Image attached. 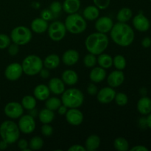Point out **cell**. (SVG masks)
I'll list each match as a JSON object with an SVG mask.
<instances>
[{
    "label": "cell",
    "instance_id": "1",
    "mask_svg": "<svg viewBox=\"0 0 151 151\" xmlns=\"http://www.w3.org/2000/svg\"><path fill=\"white\" fill-rule=\"evenodd\" d=\"M111 32L112 41L120 47H128L134 40V29L126 23L117 22L114 24Z\"/></svg>",
    "mask_w": 151,
    "mask_h": 151
},
{
    "label": "cell",
    "instance_id": "2",
    "mask_svg": "<svg viewBox=\"0 0 151 151\" xmlns=\"http://www.w3.org/2000/svg\"><path fill=\"white\" fill-rule=\"evenodd\" d=\"M109 44V39L106 33L94 32L86 38L85 47L88 52L99 55L107 49Z\"/></svg>",
    "mask_w": 151,
    "mask_h": 151
},
{
    "label": "cell",
    "instance_id": "3",
    "mask_svg": "<svg viewBox=\"0 0 151 151\" xmlns=\"http://www.w3.org/2000/svg\"><path fill=\"white\" fill-rule=\"evenodd\" d=\"M0 137L9 145L16 142L20 137V130L17 124L11 120L4 121L0 125Z\"/></svg>",
    "mask_w": 151,
    "mask_h": 151
},
{
    "label": "cell",
    "instance_id": "4",
    "mask_svg": "<svg viewBox=\"0 0 151 151\" xmlns=\"http://www.w3.org/2000/svg\"><path fill=\"white\" fill-rule=\"evenodd\" d=\"M83 101V94L78 88H69L67 90H65L62 94V104L69 109H78L82 106Z\"/></svg>",
    "mask_w": 151,
    "mask_h": 151
},
{
    "label": "cell",
    "instance_id": "5",
    "mask_svg": "<svg viewBox=\"0 0 151 151\" xmlns=\"http://www.w3.org/2000/svg\"><path fill=\"white\" fill-rule=\"evenodd\" d=\"M64 24L66 30L75 35L83 32L87 27L86 19L77 13L69 14L65 19Z\"/></svg>",
    "mask_w": 151,
    "mask_h": 151
},
{
    "label": "cell",
    "instance_id": "6",
    "mask_svg": "<svg viewBox=\"0 0 151 151\" xmlns=\"http://www.w3.org/2000/svg\"><path fill=\"white\" fill-rule=\"evenodd\" d=\"M22 66L24 73L29 76H34L39 74L40 71L44 67V63L38 55H29L24 59Z\"/></svg>",
    "mask_w": 151,
    "mask_h": 151
},
{
    "label": "cell",
    "instance_id": "7",
    "mask_svg": "<svg viewBox=\"0 0 151 151\" xmlns=\"http://www.w3.org/2000/svg\"><path fill=\"white\" fill-rule=\"evenodd\" d=\"M32 33L30 29L25 26H18L13 28L10 33V39L18 45H25L31 41Z\"/></svg>",
    "mask_w": 151,
    "mask_h": 151
},
{
    "label": "cell",
    "instance_id": "8",
    "mask_svg": "<svg viewBox=\"0 0 151 151\" xmlns=\"http://www.w3.org/2000/svg\"><path fill=\"white\" fill-rule=\"evenodd\" d=\"M47 30L49 37L54 41H60L63 39L67 31L64 24L60 21L53 22L48 27Z\"/></svg>",
    "mask_w": 151,
    "mask_h": 151
},
{
    "label": "cell",
    "instance_id": "9",
    "mask_svg": "<svg viewBox=\"0 0 151 151\" xmlns=\"http://www.w3.org/2000/svg\"><path fill=\"white\" fill-rule=\"evenodd\" d=\"M20 132L24 134H32L35 129V122L34 117L31 115H22L18 123Z\"/></svg>",
    "mask_w": 151,
    "mask_h": 151
},
{
    "label": "cell",
    "instance_id": "10",
    "mask_svg": "<svg viewBox=\"0 0 151 151\" xmlns=\"http://www.w3.org/2000/svg\"><path fill=\"white\" fill-rule=\"evenodd\" d=\"M4 114L10 119H18L23 115L24 108L18 102H10L7 103L4 109Z\"/></svg>",
    "mask_w": 151,
    "mask_h": 151
},
{
    "label": "cell",
    "instance_id": "11",
    "mask_svg": "<svg viewBox=\"0 0 151 151\" xmlns=\"http://www.w3.org/2000/svg\"><path fill=\"white\" fill-rule=\"evenodd\" d=\"M23 73L22 64L19 63H12L6 67L4 76L8 81H16L19 80Z\"/></svg>",
    "mask_w": 151,
    "mask_h": 151
},
{
    "label": "cell",
    "instance_id": "12",
    "mask_svg": "<svg viewBox=\"0 0 151 151\" xmlns=\"http://www.w3.org/2000/svg\"><path fill=\"white\" fill-rule=\"evenodd\" d=\"M95 29L97 32H102V33H107L111 30L114 26L113 21L111 18L108 16H102V17L97 18L95 22Z\"/></svg>",
    "mask_w": 151,
    "mask_h": 151
},
{
    "label": "cell",
    "instance_id": "13",
    "mask_svg": "<svg viewBox=\"0 0 151 151\" xmlns=\"http://www.w3.org/2000/svg\"><path fill=\"white\" fill-rule=\"evenodd\" d=\"M97 100L103 104H107L114 100L116 91L112 87H105L97 92Z\"/></svg>",
    "mask_w": 151,
    "mask_h": 151
},
{
    "label": "cell",
    "instance_id": "14",
    "mask_svg": "<svg viewBox=\"0 0 151 151\" xmlns=\"http://www.w3.org/2000/svg\"><path fill=\"white\" fill-rule=\"evenodd\" d=\"M65 115L67 122L72 125H80L83 121V114L78 109H69Z\"/></svg>",
    "mask_w": 151,
    "mask_h": 151
},
{
    "label": "cell",
    "instance_id": "15",
    "mask_svg": "<svg viewBox=\"0 0 151 151\" xmlns=\"http://www.w3.org/2000/svg\"><path fill=\"white\" fill-rule=\"evenodd\" d=\"M125 81V75L122 70H115L111 72L107 78V82L109 86L112 88L119 87Z\"/></svg>",
    "mask_w": 151,
    "mask_h": 151
},
{
    "label": "cell",
    "instance_id": "16",
    "mask_svg": "<svg viewBox=\"0 0 151 151\" xmlns=\"http://www.w3.org/2000/svg\"><path fill=\"white\" fill-rule=\"evenodd\" d=\"M133 25L138 31L146 32L150 27V22L142 13H139L133 19Z\"/></svg>",
    "mask_w": 151,
    "mask_h": 151
},
{
    "label": "cell",
    "instance_id": "17",
    "mask_svg": "<svg viewBox=\"0 0 151 151\" xmlns=\"http://www.w3.org/2000/svg\"><path fill=\"white\" fill-rule=\"evenodd\" d=\"M79 58V52L77 50H68L63 54L62 60L66 66H73L78 63Z\"/></svg>",
    "mask_w": 151,
    "mask_h": 151
},
{
    "label": "cell",
    "instance_id": "18",
    "mask_svg": "<svg viewBox=\"0 0 151 151\" xmlns=\"http://www.w3.org/2000/svg\"><path fill=\"white\" fill-rule=\"evenodd\" d=\"M49 88L50 92L57 95H60L65 91V83L61 79L58 78H53L49 82Z\"/></svg>",
    "mask_w": 151,
    "mask_h": 151
},
{
    "label": "cell",
    "instance_id": "19",
    "mask_svg": "<svg viewBox=\"0 0 151 151\" xmlns=\"http://www.w3.org/2000/svg\"><path fill=\"white\" fill-rule=\"evenodd\" d=\"M48 22L42 18H36L33 19L31 23V29L38 34L44 33L48 29Z\"/></svg>",
    "mask_w": 151,
    "mask_h": 151
},
{
    "label": "cell",
    "instance_id": "20",
    "mask_svg": "<svg viewBox=\"0 0 151 151\" xmlns=\"http://www.w3.org/2000/svg\"><path fill=\"white\" fill-rule=\"evenodd\" d=\"M33 94L35 99L40 101H44L50 97V90L47 86L44 84H39L34 88Z\"/></svg>",
    "mask_w": 151,
    "mask_h": 151
},
{
    "label": "cell",
    "instance_id": "21",
    "mask_svg": "<svg viewBox=\"0 0 151 151\" xmlns=\"http://www.w3.org/2000/svg\"><path fill=\"white\" fill-rule=\"evenodd\" d=\"M62 7L63 11L68 14L75 13L81 7V0H64Z\"/></svg>",
    "mask_w": 151,
    "mask_h": 151
},
{
    "label": "cell",
    "instance_id": "22",
    "mask_svg": "<svg viewBox=\"0 0 151 151\" xmlns=\"http://www.w3.org/2000/svg\"><path fill=\"white\" fill-rule=\"evenodd\" d=\"M137 110L141 114L147 115L151 113V99L143 97L137 103Z\"/></svg>",
    "mask_w": 151,
    "mask_h": 151
},
{
    "label": "cell",
    "instance_id": "23",
    "mask_svg": "<svg viewBox=\"0 0 151 151\" xmlns=\"http://www.w3.org/2000/svg\"><path fill=\"white\" fill-rule=\"evenodd\" d=\"M61 80L66 85L73 86L78 83V75L77 72L74 70L67 69L62 73Z\"/></svg>",
    "mask_w": 151,
    "mask_h": 151
},
{
    "label": "cell",
    "instance_id": "24",
    "mask_svg": "<svg viewBox=\"0 0 151 151\" xmlns=\"http://www.w3.org/2000/svg\"><path fill=\"white\" fill-rule=\"evenodd\" d=\"M106 77V72L105 69L102 67H94L91 69L89 74L90 80L93 83H101Z\"/></svg>",
    "mask_w": 151,
    "mask_h": 151
},
{
    "label": "cell",
    "instance_id": "25",
    "mask_svg": "<svg viewBox=\"0 0 151 151\" xmlns=\"http://www.w3.org/2000/svg\"><path fill=\"white\" fill-rule=\"evenodd\" d=\"M83 18L88 21L96 20L100 16V10L95 5H89L84 9L83 12Z\"/></svg>",
    "mask_w": 151,
    "mask_h": 151
},
{
    "label": "cell",
    "instance_id": "26",
    "mask_svg": "<svg viewBox=\"0 0 151 151\" xmlns=\"http://www.w3.org/2000/svg\"><path fill=\"white\" fill-rule=\"evenodd\" d=\"M60 58L56 54L49 55L43 61L44 66L48 69H55L60 64Z\"/></svg>",
    "mask_w": 151,
    "mask_h": 151
},
{
    "label": "cell",
    "instance_id": "27",
    "mask_svg": "<svg viewBox=\"0 0 151 151\" xmlns=\"http://www.w3.org/2000/svg\"><path fill=\"white\" fill-rule=\"evenodd\" d=\"M100 145V138L97 135H91L86 139L85 147L88 151H94L99 148Z\"/></svg>",
    "mask_w": 151,
    "mask_h": 151
},
{
    "label": "cell",
    "instance_id": "28",
    "mask_svg": "<svg viewBox=\"0 0 151 151\" xmlns=\"http://www.w3.org/2000/svg\"><path fill=\"white\" fill-rule=\"evenodd\" d=\"M38 118L43 124H50L55 118V113L53 111L48 109H44L38 114Z\"/></svg>",
    "mask_w": 151,
    "mask_h": 151
},
{
    "label": "cell",
    "instance_id": "29",
    "mask_svg": "<svg viewBox=\"0 0 151 151\" xmlns=\"http://www.w3.org/2000/svg\"><path fill=\"white\" fill-rule=\"evenodd\" d=\"M97 63L103 69H109L113 65V58L109 55L101 53L97 58Z\"/></svg>",
    "mask_w": 151,
    "mask_h": 151
},
{
    "label": "cell",
    "instance_id": "30",
    "mask_svg": "<svg viewBox=\"0 0 151 151\" xmlns=\"http://www.w3.org/2000/svg\"><path fill=\"white\" fill-rule=\"evenodd\" d=\"M133 16L132 10L128 7H123L119 10L116 16V19L118 22H122V23H126L127 22L131 19Z\"/></svg>",
    "mask_w": 151,
    "mask_h": 151
},
{
    "label": "cell",
    "instance_id": "31",
    "mask_svg": "<svg viewBox=\"0 0 151 151\" xmlns=\"http://www.w3.org/2000/svg\"><path fill=\"white\" fill-rule=\"evenodd\" d=\"M21 104L24 109L29 111L32 109H35L36 106V99L33 96L26 95L22 98Z\"/></svg>",
    "mask_w": 151,
    "mask_h": 151
},
{
    "label": "cell",
    "instance_id": "32",
    "mask_svg": "<svg viewBox=\"0 0 151 151\" xmlns=\"http://www.w3.org/2000/svg\"><path fill=\"white\" fill-rule=\"evenodd\" d=\"M62 105L61 100L58 99V97H49L46 100L45 106L47 109H50L52 111H56L58 110L59 107Z\"/></svg>",
    "mask_w": 151,
    "mask_h": 151
},
{
    "label": "cell",
    "instance_id": "33",
    "mask_svg": "<svg viewBox=\"0 0 151 151\" xmlns=\"http://www.w3.org/2000/svg\"><path fill=\"white\" fill-rule=\"evenodd\" d=\"M114 147L116 150L127 151L129 149V144L125 138L118 137L114 142Z\"/></svg>",
    "mask_w": 151,
    "mask_h": 151
},
{
    "label": "cell",
    "instance_id": "34",
    "mask_svg": "<svg viewBox=\"0 0 151 151\" xmlns=\"http://www.w3.org/2000/svg\"><path fill=\"white\" fill-rule=\"evenodd\" d=\"M43 146H44V140L38 136L32 137L29 142V147L31 150H40L42 148Z\"/></svg>",
    "mask_w": 151,
    "mask_h": 151
},
{
    "label": "cell",
    "instance_id": "35",
    "mask_svg": "<svg viewBox=\"0 0 151 151\" xmlns=\"http://www.w3.org/2000/svg\"><path fill=\"white\" fill-rule=\"evenodd\" d=\"M113 65L118 70H123L126 67V60L122 55H117L113 58Z\"/></svg>",
    "mask_w": 151,
    "mask_h": 151
},
{
    "label": "cell",
    "instance_id": "36",
    "mask_svg": "<svg viewBox=\"0 0 151 151\" xmlns=\"http://www.w3.org/2000/svg\"><path fill=\"white\" fill-rule=\"evenodd\" d=\"M83 63L86 67L93 68L97 63V58L96 55L91 53H88L85 55L83 58Z\"/></svg>",
    "mask_w": 151,
    "mask_h": 151
},
{
    "label": "cell",
    "instance_id": "37",
    "mask_svg": "<svg viewBox=\"0 0 151 151\" xmlns=\"http://www.w3.org/2000/svg\"><path fill=\"white\" fill-rule=\"evenodd\" d=\"M50 9L51 12L52 13L54 17L58 16L60 12L63 10V7H62V4L58 1H55L52 2L50 5Z\"/></svg>",
    "mask_w": 151,
    "mask_h": 151
},
{
    "label": "cell",
    "instance_id": "38",
    "mask_svg": "<svg viewBox=\"0 0 151 151\" xmlns=\"http://www.w3.org/2000/svg\"><path fill=\"white\" fill-rule=\"evenodd\" d=\"M114 100L116 102V104L119 106H124L128 103V97L127 96V94H125V93L122 92H119L115 95Z\"/></svg>",
    "mask_w": 151,
    "mask_h": 151
},
{
    "label": "cell",
    "instance_id": "39",
    "mask_svg": "<svg viewBox=\"0 0 151 151\" xmlns=\"http://www.w3.org/2000/svg\"><path fill=\"white\" fill-rule=\"evenodd\" d=\"M10 37L4 33H0V50H4L10 44Z\"/></svg>",
    "mask_w": 151,
    "mask_h": 151
},
{
    "label": "cell",
    "instance_id": "40",
    "mask_svg": "<svg viewBox=\"0 0 151 151\" xmlns=\"http://www.w3.org/2000/svg\"><path fill=\"white\" fill-rule=\"evenodd\" d=\"M93 1L99 10H105L109 7L111 0H93Z\"/></svg>",
    "mask_w": 151,
    "mask_h": 151
},
{
    "label": "cell",
    "instance_id": "41",
    "mask_svg": "<svg viewBox=\"0 0 151 151\" xmlns=\"http://www.w3.org/2000/svg\"><path fill=\"white\" fill-rule=\"evenodd\" d=\"M53 133V128L50 124H44L41 127V134L44 137H50Z\"/></svg>",
    "mask_w": 151,
    "mask_h": 151
},
{
    "label": "cell",
    "instance_id": "42",
    "mask_svg": "<svg viewBox=\"0 0 151 151\" xmlns=\"http://www.w3.org/2000/svg\"><path fill=\"white\" fill-rule=\"evenodd\" d=\"M41 18H42L43 19L46 21H50L55 17L50 9H44L41 12Z\"/></svg>",
    "mask_w": 151,
    "mask_h": 151
},
{
    "label": "cell",
    "instance_id": "43",
    "mask_svg": "<svg viewBox=\"0 0 151 151\" xmlns=\"http://www.w3.org/2000/svg\"><path fill=\"white\" fill-rule=\"evenodd\" d=\"M7 48H8L7 51H8L9 55H12V56L16 55H17L19 52V45L16 44H15V43H13V44H10V45L8 46V47H7Z\"/></svg>",
    "mask_w": 151,
    "mask_h": 151
},
{
    "label": "cell",
    "instance_id": "44",
    "mask_svg": "<svg viewBox=\"0 0 151 151\" xmlns=\"http://www.w3.org/2000/svg\"><path fill=\"white\" fill-rule=\"evenodd\" d=\"M28 146H29L28 142L24 139H21L18 142V147L20 150L24 151H31V149H28L27 150Z\"/></svg>",
    "mask_w": 151,
    "mask_h": 151
},
{
    "label": "cell",
    "instance_id": "45",
    "mask_svg": "<svg viewBox=\"0 0 151 151\" xmlns=\"http://www.w3.org/2000/svg\"><path fill=\"white\" fill-rule=\"evenodd\" d=\"M98 92V88L97 86L94 83H90L87 87V93L90 95H95Z\"/></svg>",
    "mask_w": 151,
    "mask_h": 151
},
{
    "label": "cell",
    "instance_id": "46",
    "mask_svg": "<svg viewBox=\"0 0 151 151\" xmlns=\"http://www.w3.org/2000/svg\"><path fill=\"white\" fill-rule=\"evenodd\" d=\"M69 151H86L85 147H83V146L80 145H72L69 149Z\"/></svg>",
    "mask_w": 151,
    "mask_h": 151
},
{
    "label": "cell",
    "instance_id": "47",
    "mask_svg": "<svg viewBox=\"0 0 151 151\" xmlns=\"http://www.w3.org/2000/svg\"><path fill=\"white\" fill-rule=\"evenodd\" d=\"M50 69H47V68H42L41 69V70L40 71L39 74H40V76L42 78H44V79H47V78H48L49 77H50Z\"/></svg>",
    "mask_w": 151,
    "mask_h": 151
},
{
    "label": "cell",
    "instance_id": "48",
    "mask_svg": "<svg viewBox=\"0 0 151 151\" xmlns=\"http://www.w3.org/2000/svg\"><path fill=\"white\" fill-rule=\"evenodd\" d=\"M142 45L145 48H148L151 46V39L149 37H145L142 41Z\"/></svg>",
    "mask_w": 151,
    "mask_h": 151
},
{
    "label": "cell",
    "instance_id": "49",
    "mask_svg": "<svg viewBox=\"0 0 151 151\" xmlns=\"http://www.w3.org/2000/svg\"><path fill=\"white\" fill-rule=\"evenodd\" d=\"M131 151H148V148H147L146 147L143 145H137L135 147H132V148L130 150Z\"/></svg>",
    "mask_w": 151,
    "mask_h": 151
},
{
    "label": "cell",
    "instance_id": "50",
    "mask_svg": "<svg viewBox=\"0 0 151 151\" xmlns=\"http://www.w3.org/2000/svg\"><path fill=\"white\" fill-rule=\"evenodd\" d=\"M67 109L68 108L66 107V106H65L64 105H61V106L58 109V114L60 115H64L66 114V111H67Z\"/></svg>",
    "mask_w": 151,
    "mask_h": 151
},
{
    "label": "cell",
    "instance_id": "51",
    "mask_svg": "<svg viewBox=\"0 0 151 151\" xmlns=\"http://www.w3.org/2000/svg\"><path fill=\"white\" fill-rule=\"evenodd\" d=\"M8 143H7V142L4 141V140H1V141H0V150H3L7 149V147H8Z\"/></svg>",
    "mask_w": 151,
    "mask_h": 151
},
{
    "label": "cell",
    "instance_id": "52",
    "mask_svg": "<svg viewBox=\"0 0 151 151\" xmlns=\"http://www.w3.org/2000/svg\"><path fill=\"white\" fill-rule=\"evenodd\" d=\"M147 115H148V116L146 118V123H147V126L151 129V113H150Z\"/></svg>",
    "mask_w": 151,
    "mask_h": 151
},
{
    "label": "cell",
    "instance_id": "53",
    "mask_svg": "<svg viewBox=\"0 0 151 151\" xmlns=\"http://www.w3.org/2000/svg\"><path fill=\"white\" fill-rule=\"evenodd\" d=\"M29 111H30V114H29V115H31L32 117L35 118V116L38 115V111H37V110L35 109H35H31V110H29Z\"/></svg>",
    "mask_w": 151,
    "mask_h": 151
},
{
    "label": "cell",
    "instance_id": "54",
    "mask_svg": "<svg viewBox=\"0 0 151 151\" xmlns=\"http://www.w3.org/2000/svg\"><path fill=\"white\" fill-rule=\"evenodd\" d=\"M150 27H151V22H150Z\"/></svg>",
    "mask_w": 151,
    "mask_h": 151
},
{
    "label": "cell",
    "instance_id": "55",
    "mask_svg": "<svg viewBox=\"0 0 151 151\" xmlns=\"http://www.w3.org/2000/svg\"><path fill=\"white\" fill-rule=\"evenodd\" d=\"M150 1H151V0H150Z\"/></svg>",
    "mask_w": 151,
    "mask_h": 151
}]
</instances>
